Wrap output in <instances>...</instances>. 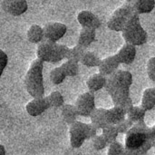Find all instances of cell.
Here are the masks:
<instances>
[{"label":"cell","instance_id":"39","mask_svg":"<svg viewBox=\"0 0 155 155\" xmlns=\"http://www.w3.org/2000/svg\"><path fill=\"white\" fill-rule=\"evenodd\" d=\"M151 131H152V134H153V137L155 141V124L153 127H151Z\"/></svg>","mask_w":155,"mask_h":155},{"label":"cell","instance_id":"25","mask_svg":"<svg viewBox=\"0 0 155 155\" xmlns=\"http://www.w3.org/2000/svg\"><path fill=\"white\" fill-rule=\"evenodd\" d=\"M102 134L105 138V140L107 141L108 146H109L111 143L116 142V139L119 135V132H118L115 125L109 124L108 126H106L105 128H104L102 130Z\"/></svg>","mask_w":155,"mask_h":155},{"label":"cell","instance_id":"26","mask_svg":"<svg viewBox=\"0 0 155 155\" xmlns=\"http://www.w3.org/2000/svg\"><path fill=\"white\" fill-rule=\"evenodd\" d=\"M85 51L86 50L84 48L76 45L74 47L69 48V52H68L66 60H71V61H74V62H76L79 64V63H81V60H82Z\"/></svg>","mask_w":155,"mask_h":155},{"label":"cell","instance_id":"35","mask_svg":"<svg viewBox=\"0 0 155 155\" xmlns=\"http://www.w3.org/2000/svg\"><path fill=\"white\" fill-rule=\"evenodd\" d=\"M87 140H93L97 135V129L91 124H86Z\"/></svg>","mask_w":155,"mask_h":155},{"label":"cell","instance_id":"31","mask_svg":"<svg viewBox=\"0 0 155 155\" xmlns=\"http://www.w3.org/2000/svg\"><path fill=\"white\" fill-rule=\"evenodd\" d=\"M107 155H126L124 145L119 142H114L108 146Z\"/></svg>","mask_w":155,"mask_h":155},{"label":"cell","instance_id":"12","mask_svg":"<svg viewBox=\"0 0 155 155\" xmlns=\"http://www.w3.org/2000/svg\"><path fill=\"white\" fill-rule=\"evenodd\" d=\"M50 108L48 100L46 97L33 98L25 106L26 113L33 117H36L44 114L47 109Z\"/></svg>","mask_w":155,"mask_h":155},{"label":"cell","instance_id":"2","mask_svg":"<svg viewBox=\"0 0 155 155\" xmlns=\"http://www.w3.org/2000/svg\"><path fill=\"white\" fill-rule=\"evenodd\" d=\"M133 80L132 73L126 70H117L107 78L104 88L110 94L114 106H121L131 98L130 87Z\"/></svg>","mask_w":155,"mask_h":155},{"label":"cell","instance_id":"9","mask_svg":"<svg viewBox=\"0 0 155 155\" xmlns=\"http://www.w3.org/2000/svg\"><path fill=\"white\" fill-rule=\"evenodd\" d=\"M57 45H58L57 43L45 39L37 46V50H36L37 59L41 60L44 63L45 62L52 63L56 53Z\"/></svg>","mask_w":155,"mask_h":155},{"label":"cell","instance_id":"3","mask_svg":"<svg viewBox=\"0 0 155 155\" xmlns=\"http://www.w3.org/2000/svg\"><path fill=\"white\" fill-rule=\"evenodd\" d=\"M44 62L39 59L34 60L25 76V87L26 92L33 98L44 97L45 86H44Z\"/></svg>","mask_w":155,"mask_h":155},{"label":"cell","instance_id":"10","mask_svg":"<svg viewBox=\"0 0 155 155\" xmlns=\"http://www.w3.org/2000/svg\"><path fill=\"white\" fill-rule=\"evenodd\" d=\"M1 6L5 13L14 16H19L27 11L28 3L25 0H3Z\"/></svg>","mask_w":155,"mask_h":155},{"label":"cell","instance_id":"15","mask_svg":"<svg viewBox=\"0 0 155 155\" xmlns=\"http://www.w3.org/2000/svg\"><path fill=\"white\" fill-rule=\"evenodd\" d=\"M106 110L104 108H96L90 116L91 124H93L97 130H103L109 125L106 119Z\"/></svg>","mask_w":155,"mask_h":155},{"label":"cell","instance_id":"18","mask_svg":"<svg viewBox=\"0 0 155 155\" xmlns=\"http://www.w3.org/2000/svg\"><path fill=\"white\" fill-rule=\"evenodd\" d=\"M106 82L107 78L105 76L102 75L101 74H94L87 79L86 85L91 93H94L102 88H104Z\"/></svg>","mask_w":155,"mask_h":155},{"label":"cell","instance_id":"36","mask_svg":"<svg viewBox=\"0 0 155 155\" xmlns=\"http://www.w3.org/2000/svg\"><path fill=\"white\" fill-rule=\"evenodd\" d=\"M0 59H1V74H2L8 64V56L3 50H0Z\"/></svg>","mask_w":155,"mask_h":155},{"label":"cell","instance_id":"19","mask_svg":"<svg viewBox=\"0 0 155 155\" xmlns=\"http://www.w3.org/2000/svg\"><path fill=\"white\" fill-rule=\"evenodd\" d=\"M27 40L33 44H40L45 40L44 28L39 25H32L26 33Z\"/></svg>","mask_w":155,"mask_h":155},{"label":"cell","instance_id":"8","mask_svg":"<svg viewBox=\"0 0 155 155\" xmlns=\"http://www.w3.org/2000/svg\"><path fill=\"white\" fill-rule=\"evenodd\" d=\"M43 28L45 33V39L54 43H57V41L60 40L67 31V26L64 24L59 22L47 23Z\"/></svg>","mask_w":155,"mask_h":155},{"label":"cell","instance_id":"14","mask_svg":"<svg viewBox=\"0 0 155 155\" xmlns=\"http://www.w3.org/2000/svg\"><path fill=\"white\" fill-rule=\"evenodd\" d=\"M116 55L120 64H131L132 63H134L136 57V46L125 43V45H124L118 51Z\"/></svg>","mask_w":155,"mask_h":155},{"label":"cell","instance_id":"17","mask_svg":"<svg viewBox=\"0 0 155 155\" xmlns=\"http://www.w3.org/2000/svg\"><path fill=\"white\" fill-rule=\"evenodd\" d=\"M127 114L119 106H114L106 110V119L109 124H117L126 118Z\"/></svg>","mask_w":155,"mask_h":155},{"label":"cell","instance_id":"29","mask_svg":"<svg viewBox=\"0 0 155 155\" xmlns=\"http://www.w3.org/2000/svg\"><path fill=\"white\" fill-rule=\"evenodd\" d=\"M49 77H50L51 82L54 84H60L65 80L66 75H65L64 72L63 71V69L61 68V66H59V67H55L51 70Z\"/></svg>","mask_w":155,"mask_h":155},{"label":"cell","instance_id":"13","mask_svg":"<svg viewBox=\"0 0 155 155\" xmlns=\"http://www.w3.org/2000/svg\"><path fill=\"white\" fill-rule=\"evenodd\" d=\"M120 65V62L117 58L116 54L113 55H109L108 57L103 59L98 66L99 74H101L104 76H110L114 73H115L118 70V67Z\"/></svg>","mask_w":155,"mask_h":155},{"label":"cell","instance_id":"34","mask_svg":"<svg viewBox=\"0 0 155 155\" xmlns=\"http://www.w3.org/2000/svg\"><path fill=\"white\" fill-rule=\"evenodd\" d=\"M147 74L150 80L155 82V56L151 57L147 62Z\"/></svg>","mask_w":155,"mask_h":155},{"label":"cell","instance_id":"30","mask_svg":"<svg viewBox=\"0 0 155 155\" xmlns=\"http://www.w3.org/2000/svg\"><path fill=\"white\" fill-rule=\"evenodd\" d=\"M68 52H69V47L64 45H61V44H58L57 45V49H56V53H55V55H54V58L52 62V64H55V63H58L64 59H66L67 58V55H68Z\"/></svg>","mask_w":155,"mask_h":155},{"label":"cell","instance_id":"11","mask_svg":"<svg viewBox=\"0 0 155 155\" xmlns=\"http://www.w3.org/2000/svg\"><path fill=\"white\" fill-rule=\"evenodd\" d=\"M77 21L82 26V28L98 29L101 25L100 18L92 11L83 10L77 15Z\"/></svg>","mask_w":155,"mask_h":155},{"label":"cell","instance_id":"37","mask_svg":"<svg viewBox=\"0 0 155 155\" xmlns=\"http://www.w3.org/2000/svg\"><path fill=\"white\" fill-rule=\"evenodd\" d=\"M134 106V105L133 100H132V98H130L128 101H126L123 105H121V106H119V107L123 108V109L124 110V112H125L126 114H128V113H129V111H130Z\"/></svg>","mask_w":155,"mask_h":155},{"label":"cell","instance_id":"24","mask_svg":"<svg viewBox=\"0 0 155 155\" xmlns=\"http://www.w3.org/2000/svg\"><path fill=\"white\" fill-rule=\"evenodd\" d=\"M146 111L142 106H134L126 115V118L131 120L134 124L144 121Z\"/></svg>","mask_w":155,"mask_h":155},{"label":"cell","instance_id":"28","mask_svg":"<svg viewBox=\"0 0 155 155\" xmlns=\"http://www.w3.org/2000/svg\"><path fill=\"white\" fill-rule=\"evenodd\" d=\"M46 98L48 100V103H49L50 107L59 108V107H63L64 105V96L58 91L52 92L48 96H46Z\"/></svg>","mask_w":155,"mask_h":155},{"label":"cell","instance_id":"27","mask_svg":"<svg viewBox=\"0 0 155 155\" xmlns=\"http://www.w3.org/2000/svg\"><path fill=\"white\" fill-rule=\"evenodd\" d=\"M61 68L64 72L66 77L67 76L74 77V76L77 75V74L79 72V64H78V63L71 61V60H66V62H64L61 65Z\"/></svg>","mask_w":155,"mask_h":155},{"label":"cell","instance_id":"33","mask_svg":"<svg viewBox=\"0 0 155 155\" xmlns=\"http://www.w3.org/2000/svg\"><path fill=\"white\" fill-rule=\"evenodd\" d=\"M93 147L96 151H102L104 148L108 146V143L105 140V138L103 136V134H97L93 140Z\"/></svg>","mask_w":155,"mask_h":155},{"label":"cell","instance_id":"7","mask_svg":"<svg viewBox=\"0 0 155 155\" xmlns=\"http://www.w3.org/2000/svg\"><path fill=\"white\" fill-rule=\"evenodd\" d=\"M69 135H70V144L72 148L74 149L80 148L84 144L85 140H87L86 124L76 121L75 123L71 124L69 128Z\"/></svg>","mask_w":155,"mask_h":155},{"label":"cell","instance_id":"40","mask_svg":"<svg viewBox=\"0 0 155 155\" xmlns=\"http://www.w3.org/2000/svg\"><path fill=\"white\" fill-rule=\"evenodd\" d=\"M154 153H155V145H154Z\"/></svg>","mask_w":155,"mask_h":155},{"label":"cell","instance_id":"20","mask_svg":"<svg viewBox=\"0 0 155 155\" xmlns=\"http://www.w3.org/2000/svg\"><path fill=\"white\" fill-rule=\"evenodd\" d=\"M61 116L65 124L71 125L76 122V119L79 116V114L74 105L64 104L61 110Z\"/></svg>","mask_w":155,"mask_h":155},{"label":"cell","instance_id":"16","mask_svg":"<svg viewBox=\"0 0 155 155\" xmlns=\"http://www.w3.org/2000/svg\"><path fill=\"white\" fill-rule=\"evenodd\" d=\"M96 39V30L90 28H82L78 36L77 45L86 49Z\"/></svg>","mask_w":155,"mask_h":155},{"label":"cell","instance_id":"32","mask_svg":"<svg viewBox=\"0 0 155 155\" xmlns=\"http://www.w3.org/2000/svg\"><path fill=\"white\" fill-rule=\"evenodd\" d=\"M135 124H134L131 120H129L128 118H125L124 121L120 122L119 124H115L119 134H126L134 125Z\"/></svg>","mask_w":155,"mask_h":155},{"label":"cell","instance_id":"6","mask_svg":"<svg viewBox=\"0 0 155 155\" xmlns=\"http://www.w3.org/2000/svg\"><path fill=\"white\" fill-rule=\"evenodd\" d=\"M74 106L78 112L79 116L90 117L95 108V97L91 92H86L78 96Z\"/></svg>","mask_w":155,"mask_h":155},{"label":"cell","instance_id":"5","mask_svg":"<svg viewBox=\"0 0 155 155\" xmlns=\"http://www.w3.org/2000/svg\"><path fill=\"white\" fill-rule=\"evenodd\" d=\"M135 14L133 0L125 1L111 15L107 22V27L114 32H123L131 17Z\"/></svg>","mask_w":155,"mask_h":155},{"label":"cell","instance_id":"1","mask_svg":"<svg viewBox=\"0 0 155 155\" xmlns=\"http://www.w3.org/2000/svg\"><path fill=\"white\" fill-rule=\"evenodd\" d=\"M154 145L151 127L145 121L135 124L126 134L124 143L126 155H145Z\"/></svg>","mask_w":155,"mask_h":155},{"label":"cell","instance_id":"4","mask_svg":"<svg viewBox=\"0 0 155 155\" xmlns=\"http://www.w3.org/2000/svg\"><path fill=\"white\" fill-rule=\"evenodd\" d=\"M122 35L126 44H131L134 46L143 45L147 42L148 35L141 25L140 15L135 13L131 17L122 32Z\"/></svg>","mask_w":155,"mask_h":155},{"label":"cell","instance_id":"21","mask_svg":"<svg viewBox=\"0 0 155 155\" xmlns=\"http://www.w3.org/2000/svg\"><path fill=\"white\" fill-rule=\"evenodd\" d=\"M133 5L135 13L138 15L149 14L155 6L154 0H133Z\"/></svg>","mask_w":155,"mask_h":155},{"label":"cell","instance_id":"38","mask_svg":"<svg viewBox=\"0 0 155 155\" xmlns=\"http://www.w3.org/2000/svg\"><path fill=\"white\" fill-rule=\"evenodd\" d=\"M6 153V151H5V148L4 147L3 144L0 145V155H5Z\"/></svg>","mask_w":155,"mask_h":155},{"label":"cell","instance_id":"23","mask_svg":"<svg viewBox=\"0 0 155 155\" xmlns=\"http://www.w3.org/2000/svg\"><path fill=\"white\" fill-rule=\"evenodd\" d=\"M101 61L102 60L99 58V56L96 54H94V52L85 51V53L81 60V64L87 67H96V66L98 67Z\"/></svg>","mask_w":155,"mask_h":155},{"label":"cell","instance_id":"22","mask_svg":"<svg viewBox=\"0 0 155 155\" xmlns=\"http://www.w3.org/2000/svg\"><path fill=\"white\" fill-rule=\"evenodd\" d=\"M141 106L147 112L151 111L155 106V87L147 88L143 94Z\"/></svg>","mask_w":155,"mask_h":155}]
</instances>
